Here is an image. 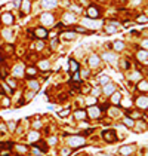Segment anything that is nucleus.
I'll return each instance as SVG.
<instances>
[{
    "instance_id": "1",
    "label": "nucleus",
    "mask_w": 148,
    "mask_h": 156,
    "mask_svg": "<svg viewBox=\"0 0 148 156\" xmlns=\"http://www.w3.org/2000/svg\"><path fill=\"white\" fill-rule=\"evenodd\" d=\"M67 143H68V147H70V149L81 147V146H84V137H83V135H71Z\"/></svg>"
},
{
    "instance_id": "2",
    "label": "nucleus",
    "mask_w": 148,
    "mask_h": 156,
    "mask_svg": "<svg viewBox=\"0 0 148 156\" xmlns=\"http://www.w3.org/2000/svg\"><path fill=\"white\" fill-rule=\"evenodd\" d=\"M102 137H104V140H105L107 143H114V141H117V135H115V131H114V129H105V131L102 132Z\"/></svg>"
},
{
    "instance_id": "3",
    "label": "nucleus",
    "mask_w": 148,
    "mask_h": 156,
    "mask_svg": "<svg viewBox=\"0 0 148 156\" xmlns=\"http://www.w3.org/2000/svg\"><path fill=\"white\" fill-rule=\"evenodd\" d=\"M101 109L98 107V106H90L89 109H87V113L86 115H89V117H92V119H98V117L101 116Z\"/></svg>"
},
{
    "instance_id": "4",
    "label": "nucleus",
    "mask_w": 148,
    "mask_h": 156,
    "mask_svg": "<svg viewBox=\"0 0 148 156\" xmlns=\"http://www.w3.org/2000/svg\"><path fill=\"white\" fill-rule=\"evenodd\" d=\"M40 21H41V24L43 25H50V24H53V21H55V18H53V15L52 13H43L41 16H40Z\"/></svg>"
},
{
    "instance_id": "5",
    "label": "nucleus",
    "mask_w": 148,
    "mask_h": 156,
    "mask_svg": "<svg viewBox=\"0 0 148 156\" xmlns=\"http://www.w3.org/2000/svg\"><path fill=\"white\" fill-rule=\"evenodd\" d=\"M136 106H138V109H141V110H147V107H148V98H147V95L138 97V98H136Z\"/></svg>"
},
{
    "instance_id": "6",
    "label": "nucleus",
    "mask_w": 148,
    "mask_h": 156,
    "mask_svg": "<svg viewBox=\"0 0 148 156\" xmlns=\"http://www.w3.org/2000/svg\"><path fill=\"white\" fill-rule=\"evenodd\" d=\"M133 150H135L133 146H123V147L118 149V153H120L121 156H129V155L133 153Z\"/></svg>"
},
{
    "instance_id": "7",
    "label": "nucleus",
    "mask_w": 148,
    "mask_h": 156,
    "mask_svg": "<svg viewBox=\"0 0 148 156\" xmlns=\"http://www.w3.org/2000/svg\"><path fill=\"white\" fill-rule=\"evenodd\" d=\"M101 92L105 94V95H111L112 92H115V85H114V83H107V85H104Z\"/></svg>"
},
{
    "instance_id": "8",
    "label": "nucleus",
    "mask_w": 148,
    "mask_h": 156,
    "mask_svg": "<svg viewBox=\"0 0 148 156\" xmlns=\"http://www.w3.org/2000/svg\"><path fill=\"white\" fill-rule=\"evenodd\" d=\"M99 63H101V60H99V57H98V55L92 54V55L89 57V66H90L92 69L98 67V66H99Z\"/></svg>"
},
{
    "instance_id": "9",
    "label": "nucleus",
    "mask_w": 148,
    "mask_h": 156,
    "mask_svg": "<svg viewBox=\"0 0 148 156\" xmlns=\"http://www.w3.org/2000/svg\"><path fill=\"white\" fill-rule=\"evenodd\" d=\"M1 21H3L6 25H12V24H13V15L9 13V12H6V13L1 15Z\"/></svg>"
},
{
    "instance_id": "10",
    "label": "nucleus",
    "mask_w": 148,
    "mask_h": 156,
    "mask_svg": "<svg viewBox=\"0 0 148 156\" xmlns=\"http://www.w3.org/2000/svg\"><path fill=\"white\" fill-rule=\"evenodd\" d=\"M24 64H18V66H15L13 67V76H16V78H21V76H24Z\"/></svg>"
},
{
    "instance_id": "11",
    "label": "nucleus",
    "mask_w": 148,
    "mask_h": 156,
    "mask_svg": "<svg viewBox=\"0 0 148 156\" xmlns=\"http://www.w3.org/2000/svg\"><path fill=\"white\" fill-rule=\"evenodd\" d=\"M136 58H138V61H141V63H144V64H147V58H148V52L144 49H141V51H138V54H136Z\"/></svg>"
},
{
    "instance_id": "12",
    "label": "nucleus",
    "mask_w": 148,
    "mask_h": 156,
    "mask_svg": "<svg viewBox=\"0 0 148 156\" xmlns=\"http://www.w3.org/2000/svg\"><path fill=\"white\" fill-rule=\"evenodd\" d=\"M87 16H89V18H98V16H99V9L95 7V6H89V9H87Z\"/></svg>"
},
{
    "instance_id": "13",
    "label": "nucleus",
    "mask_w": 148,
    "mask_h": 156,
    "mask_svg": "<svg viewBox=\"0 0 148 156\" xmlns=\"http://www.w3.org/2000/svg\"><path fill=\"white\" fill-rule=\"evenodd\" d=\"M102 58H104L105 61L111 63V64H114V63L117 61V55H115V54H111V52H104Z\"/></svg>"
},
{
    "instance_id": "14",
    "label": "nucleus",
    "mask_w": 148,
    "mask_h": 156,
    "mask_svg": "<svg viewBox=\"0 0 148 156\" xmlns=\"http://www.w3.org/2000/svg\"><path fill=\"white\" fill-rule=\"evenodd\" d=\"M34 34H36V37H38V39H44V37L47 36V31H46V28L38 27V28L34 30Z\"/></svg>"
},
{
    "instance_id": "15",
    "label": "nucleus",
    "mask_w": 148,
    "mask_h": 156,
    "mask_svg": "<svg viewBox=\"0 0 148 156\" xmlns=\"http://www.w3.org/2000/svg\"><path fill=\"white\" fill-rule=\"evenodd\" d=\"M41 6L44 9H52V7L56 6V0H43L41 1Z\"/></svg>"
},
{
    "instance_id": "16",
    "label": "nucleus",
    "mask_w": 148,
    "mask_h": 156,
    "mask_svg": "<svg viewBox=\"0 0 148 156\" xmlns=\"http://www.w3.org/2000/svg\"><path fill=\"white\" fill-rule=\"evenodd\" d=\"M121 101V94L120 92H112L111 94V103L112 104H118Z\"/></svg>"
},
{
    "instance_id": "17",
    "label": "nucleus",
    "mask_w": 148,
    "mask_h": 156,
    "mask_svg": "<svg viewBox=\"0 0 148 156\" xmlns=\"http://www.w3.org/2000/svg\"><path fill=\"white\" fill-rule=\"evenodd\" d=\"M86 112L84 110H77V112H74V117L77 119V120H83V119H86Z\"/></svg>"
},
{
    "instance_id": "18",
    "label": "nucleus",
    "mask_w": 148,
    "mask_h": 156,
    "mask_svg": "<svg viewBox=\"0 0 148 156\" xmlns=\"http://www.w3.org/2000/svg\"><path fill=\"white\" fill-rule=\"evenodd\" d=\"M112 48H114V51H118V52H120V51L124 49V43H123L121 40H117V42L112 43Z\"/></svg>"
},
{
    "instance_id": "19",
    "label": "nucleus",
    "mask_w": 148,
    "mask_h": 156,
    "mask_svg": "<svg viewBox=\"0 0 148 156\" xmlns=\"http://www.w3.org/2000/svg\"><path fill=\"white\" fill-rule=\"evenodd\" d=\"M64 19L67 21V22H74L75 21V15H74L73 12H67V13H64Z\"/></svg>"
},
{
    "instance_id": "20",
    "label": "nucleus",
    "mask_w": 148,
    "mask_h": 156,
    "mask_svg": "<svg viewBox=\"0 0 148 156\" xmlns=\"http://www.w3.org/2000/svg\"><path fill=\"white\" fill-rule=\"evenodd\" d=\"M115 25H118V22H112L111 25H107V27H105V31H107L108 34H112V33H115V31H117Z\"/></svg>"
},
{
    "instance_id": "21",
    "label": "nucleus",
    "mask_w": 148,
    "mask_h": 156,
    "mask_svg": "<svg viewBox=\"0 0 148 156\" xmlns=\"http://www.w3.org/2000/svg\"><path fill=\"white\" fill-rule=\"evenodd\" d=\"M13 146H15V149L18 150V153H21V155L28 152V147H27V146H21V144H13Z\"/></svg>"
},
{
    "instance_id": "22",
    "label": "nucleus",
    "mask_w": 148,
    "mask_h": 156,
    "mask_svg": "<svg viewBox=\"0 0 148 156\" xmlns=\"http://www.w3.org/2000/svg\"><path fill=\"white\" fill-rule=\"evenodd\" d=\"M138 89H139V91H144V92H147V89H148L147 80H141V82L138 83Z\"/></svg>"
},
{
    "instance_id": "23",
    "label": "nucleus",
    "mask_w": 148,
    "mask_h": 156,
    "mask_svg": "<svg viewBox=\"0 0 148 156\" xmlns=\"http://www.w3.org/2000/svg\"><path fill=\"white\" fill-rule=\"evenodd\" d=\"M70 70L71 72H78V63L75 60H70Z\"/></svg>"
},
{
    "instance_id": "24",
    "label": "nucleus",
    "mask_w": 148,
    "mask_h": 156,
    "mask_svg": "<svg viewBox=\"0 0 148 156\" xmlns=\"http://www.w3.org/2000/svg\"><path fill=\"white\" fill-rule=\"evenodd\" d=\"M123 123H124L126 126H129V128H132V126L135 125V120H133L132 117H123Z\"/></svg>"
},
{
    "instance_id": "25",
    "label": "nucleus",
    "mask_w": 148,
    "mask_h": 156,
    "mask_svg": "<svg viewBox=\"0 0 148 156\" xmlns=\"http://www.w3.org/2000/svg\"><path fill=\"white\" fill-rule=\"evenodd\" d=\"M38 137H40V135H38V132H37V131H33V132H30V135H28V140H30L31 143H34V141H37V140H38Z\"/></svg>"
},
{
    "instance_id": "26",
    "label": "nucleus",
    "mask_w": 148,
    "mask_h": 156,
    "mask_svg": "<svg viewBox=\"0 0 148 156\" xmlns=\"http://www.w3.org/2000/svg\"><path fill=\"white\" fill-rule=\"evenodd\" d=\"M28 10H30V0H22V12L28 13Z\"/></svg>"
},
{
    "instance_id": "27",
    "label": "nucleus",
    "mask_w": 148,
    "mask_h": 156,
    "mask_svg": "<svg viewBox=\"0 0 148 156\" xmlns=\"http://www.w3.org/2000/svg\"><path fill=\"white\" fill-rule=\"evenodd\" d=\"M25 73H27L28 78H33V76H36L37 75V70L34 69V67H28V69L25 70Z\"/></svg>"
},
{
    "instance_id": "28",
    "label": "nucleus",
    "mask_w": 148,
    "mask_h": 156,
    "mask_svg": "<svg viewBox=\"0 0 148 156\" xmlns=\"http://www.w3.org/2000/svg\"><path fill=\"white\" fill-rule=\"evenodd\" d=\"M28 86H30L33 91H38V88H40L38 82H36V80H30V82H28Z\"/></svg>"
},
{
    "instance_id": "29",
    "label": "nucleus",
    "mask_w": 148,
    "mask_h": 156,
    "mask_svg": "<svg viewBox=\"0 0 148 156\" xmlns=\"http://www.w3.org/2000/svg\"><path fill=\"white\" fill-rule=\"evenodd\" d=\"M38 67H40L41 70H47V69H49V63H47V61H40V63H38Z\"/></svg>"
},
{
    "instance_id": "30",
    "label": "nucleus",
    "mask_w": 148,
    "mask_h": 156,
    "mask_svg": "<svg viewBox=\"0 0 148 156\" xmlns=\"http://www.w3.org/2000/svg\"><path fill=\"white\" fill-rule=\"evenodd\" d=\"M3 36H4L6 40H12V31H10V30H4V31H3Z\"/></svg>"
},
{
    "instance_id": "31",
    "label": "nucleus",
    "mask_w": 148,
    "mask_h": 156,
    "mask_svg": "<svg viewBox=\"0 0 148 156\" xmlns=\"http://www.w3.org/2000/svg\"><path fill=\"white\" fill-rule=\"evenodd\" d=\"M99 83L104 86V85H107V83H110V78L108 76H102V78L99 79Z\"/></svg>"
},
{
    "instance_id": "32",
    "label": "nucleus",
    "mask_w": 148,
    "mask_h": 156,
    "mask_svg": "<svg viewBox=\"0 0 148 156\" xmlns=\"http://www.w3.org/2000/svg\"><path fill=\"white\" fill-rule=\"evenodd\" d=\"M7 83H9V86H10L12 89H15V88H16V82H15L13 79H7Z\"/></svg>"
},
{
    "instance_id": "33",
    "label": "nucleus",
    "mask_w": 148,
    "mask_h": 156,
    "mask_svg": "<svg viewBox=\"0 0 148 156\" xmlns=\"http://www.w3.org/2000/svg\"><path fill=\"white\" fill-rule=\"evenodd\" d=\"M15 126H16V123H15V122H7V125H6V128H9L10 131H13V129H15Z\"/></svg>"
},
{
    "instance_id": "34",
    "label": "nucleus",
    "mask_w": 148,
    "mask_h": 156,
    "mask_svg": "<svg viewBox=\"0 0 148 156\" xmlns=\"http://www.w3.org/2000/svg\"><path fill=\"white\" fill-rule=\"evenodd\" d=\"M74 30L78 31V33H87V30H86L84 27H74Z\"/></svg>"
},
{
    "instance_id": "35",
    "label": "nucleus",
    "mask_w": 148,
    "mask_h": 156,
    "mask_svg": "<svg viewBox=\"0 0 148 156\" xmlns=\"http://www.w3.org/2000/svg\"><path fill=\"white\" fill-rule=\"evenodd\" d=\"M138 22H147V16L145 15H142V16H138V19H136Z\"/></svg>"
},
{
    "instance_id": "36",
    "label": "nucleus",
    "mask_w": 148,
    "mask_h": 156,
    "mask_svg": "<svg viewBox=\"0 0 148 156\" xmlns=\"http://www.w3.org/2000/svg\"><path fill=\"white\" fill-rule=\"evenodd\" d=\"M73 80H74V82H78V80H80V75H78V72H74Z\"/></svg>"
},
{
    "instance_id": "37",
    "label": "nucleus",
    "mask_w": 148,
    "mask_h": 156,
    "mask_svg": "<svg viewBox=\"0 0 148 156\" xmlns=\"http://www.w3.org/2000/svg\"><path fill=\"white\" fill-rule=\"evenodd\" d=\"M64 37H67V39H74L75 36H74L73 33H64Z\"/></svg>"
},
{
    "instance_id": "38",
    "label": "nucleus",
    "mask_w": 148,
    "mask_h": 156,
    "mask_svg": "<svg viewBox=\"0 0 148 156\" xmlns=\"http://www.w3.org/2000/svg\"><path fill=\"white\" fill-rule=\"evenodd\" d=\"M61 153H62V156H68L70 155V149H62Z\"/></svg>"
},
{
    "instance_id": "39",
    "label": "nucleus",
    "mask_w": 148,
    "mask_h": 156,
    "mask_svg": "<svg viewBox=\"0 0 148 156\" xmlns=\"http://www.w3.org/2000/svg\"><path fill=\"white\" fill-rule=\"evenodd\" d=\"M92 94H93V95H99V94H101V89L95 88V89H92Z\"/></svg>"
},
{
    "instance_id": "40",
    "label": "nucleus",
    "mask_w": 148,
    "mask_h": 156,
    "mask_svg": "<svg viewBox=\"0 0 148 156\" xmlns=\"http://www.w3.org/2000/svg\"><path fill=\"white\" fill-rule=\"evenodd\" d=\"M89 76V70H83L81 72V78H87Z\"/></svg>"
},
{
    "instance_id": "41",
    "label": "nucleus",
    "mask_w": 148,
    "mask_h": 156,
    "mask_svg": "<svg viewBox=\"0 0 148 156\" xmlns=\"http://www.w3.org/2000/svg\"><path fill=\"white\" fill-rule=\"evenodd\" d=\"M49 144H52V146H53V144H56V138H55V137L49 138Z\"/></svg>"
},
{
    "instance_id": "42",
    "label": "nucleus",
    "mask_w": 148,
    "mask_h": 156,
    "mask_svg": "<svg viewBox=\"0 0 148 156\" xmlns=\"http://www.w3.org/2000/svg\"><path fill=\"white\" fill-rule=\"evenodd\" d=\"M139 78H141V75H139L138 72H136V73H133V75L130 76V79H139Z\"/></svg>"
},
{
    "instance_id": "43",
    "label": "nucleus",
    "mask_w": 148,
    "mask_h": 156,
    "mask_svg": "<svg viewBox=\"0 0 148 156\" xmlns=\"http://www.w3.org/2000/svg\"><path fill=\"white\" fill-rule=\"evenodd\" d=\"M37 49H43V43H41V42L37 43Z\"/></svg>"
},
{
    "instance_id": "44",
    "label": "nucleus",
    "mask_w": 148,
    "mask_h": 156,
    "mask_svg": "<svg viewBox=\"0 0 148 156\" xmlns=\"http://www.w3.org/2000/svg\"><path fill=\"white\" fill-rule=\"evenodd\" d=\"M68 113H70V112H68V110H65V112H61V113H59V115H61V116H67V115H68Z\"/></svg>"
},
{
    "instance_id": "45",
    "label": "nucleus",
    "mask_w": 148,
    "mask_h": 156,
    "mask_svg": "<svg viewBox=\"0 0 148 156\" xmlns=\"http://www.w3.org/2000/svg\"><path fill=\"white\" fill-rule=\"evenodd\" d=\"M6 129V125L4 123H0V131H4Z\"/></svg>"
},
{
    "instance_id": "46",
    "label": "nucleus",
    "mask_w": 148,
    "mask_h": 156,
    "mask_svg": "<svg viewBox=\"0 0 148 156\" xmlns=\"http://www.w3.org/2000/svg\"><path fill=\"white\" fill-rule=\"evenodd\" d=\"M40 126H41V123H40V122H36V123H34V128H40Z\"/></svg>"
},
{
    "instance_id": "47",
    "label": "nucleus",
    "mask_w": 148,
    "mask_h": 156,
    "mask_svg": "<svg viewBox=\"0 0 148 156\" xmlns=\"http://www.w3.org/2000/svg\"><path fill=\"white\" fill-rule=\"evenodd\" d=\"M56 42H58V40H56V39H55V40H52V46H53V48L56 46Z\"/></svg>"
},
{
    "instance_id": "48",
    "label": "nucleus",
    "mask_w": 148,
    "mask_h": 156,
    "mask_svg": "<svg viewBox=\"0 0 148 156\" xmlns=\"http://www.w3.org/2000/svg\"><path fill=\"white\" fill-rule=\"evenodd\" d=\"M102 156H112V155H102Z\"/></svg>"
},
{
    "instance_id": "49",
    "label": "nucleus",
    "mask_w": 148,
    "mask_h": 156,
    "mask_svg": "<svg viewBox=\"0 0 148 156\" xmlns=\"http://www.w3.org/2000/svg\"><path fill=\"white\" fill-rule=\"evenodd\" d=\"M0 63H1V55H0Z\"/></svg>"
}]
</instances>
